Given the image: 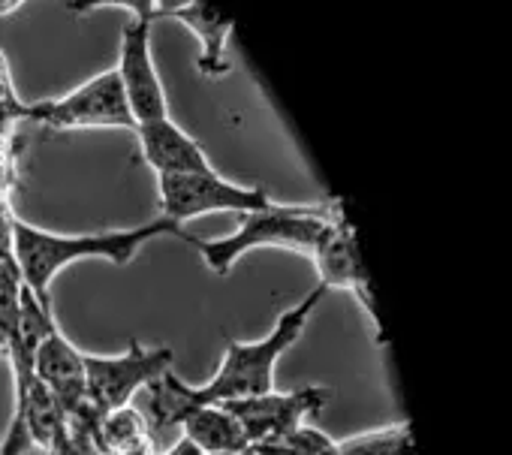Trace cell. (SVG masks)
Listing matches in <instances>:
<instances>
[{"mask_svg":"<svg viewBox=\"0 0 512 455\" xmlns=\"http://www.w3.org/2000/svg\"><path fill=\"white\" fill-rule=\"evenodd\" d=\"M329 290L323 284H317L302 302H296L293 308H287L272 332L266 338L256 341H226L223 359L214 371V377L208 383L199 386H187L181 377H175L172 371H166L157 383H151L148 392V413L154 425H181V419L187 416V410L202 407V404H229V401H244V398H256L275 389V368L281 362V356L302 338L311 314L317 311V305L323 302Z\"/></svg>","mask_w":512,"mask_h":455,"instance_id":"6da1fadb","label":"cell"},{"mask_svg":"<svg viewBox=\"0 0 512 455\" xmlns=\"http://www.w3.org/2000/svg\"><path fill=\"white\" fill-rule=\"evenodd\" d=\"M160 236H178L193 245V239L181 230L178 223L166 217H154L142 226L115 233H97V236H61L31 226L25 220H13V260L19 269L22 284L43 302L52 305L49 290L52 281L73 263L82 260H109L115 266H127L139 257V251L160 239Z\"/></svg>","mask_w":512,"mask_h":455,"instance_id":"7a4b0ae2","label":"cell"},{"mask_svg":"<svg viewBox=\"0 0 512 455\" xmlns=\"http://www.w3.org/2000/svg\"><path fill=\"white\" fill-rule=\"evenodd\" d=\"M332 223V214H320L314 208H296V205H272L266 211L238 214L235 233L223 239H193V248L199 251L202 263L214 275H226L238 257L256 248H287L299 254H314L323 242Z\"/></svg>","mask_w":512,"mask_h":455,"instance_id":"3957f363","label":"cell"},{"mask_svg":"<svg viewBox=\"0 0 512 455\" xmlns=\"http://www.w3.org/2000/svg\"><path fill=\"white\" fill-rule=\"evenodd\" d=\"M160 193V217L172 223H184L202 214H253L266 211L278 202L260 187H244L235 181H226L223 175L211 172H187V175H160L157 178Z\"/></svg>","mask_w":512,"mask_h":455,"instance_id":"277c9868","label":"cell"},{"mask_svg":"<svg viewBox=\"0 0 512 455\" xmlns=\"http://www.w3.org/2000/svg\"><path fill=\"white\" fill-rule=\"evenodd\" d=\"M22 118L40 121L52 130H85V127H133L136 121L127 106L124 85L115 67L97 73L64 97L22 106Z\"/></svg>","mask_w":512,"mask_h":455,"instance_id":"5b68a950","label":"cell"},{"mask_svg":"<svg viewBox=\"0 0 512 455\" xmlns=\"http://www.w3.org/2000/svg\"><path fill=\"white\" fill-rule=\"evenodd\" d=\"M130 7V19L121 31V49L115 73L124 85L127 106L136 124H148L157 118H166V91L160 82V73L151 58V25L157 4L142 0V4H124Z\"/></svg>","mask_w":512,"mask_h":455,"instance_id":"8992f818","label":"cell"},{"mask_svg":"<svg viewBox=\"0 0 512 455\" xmlns=\"http://www.w3.org/2000/svg\"><path fill=\"white\" fill-rule=\"evenodd\" d=\"M172 347H142L139 341H130V347L121 356H97L85 353V383H88V401L100 413H112L118 407L133 404L139 392H145L151 383H157L172 368Z\"/></svg>","mask_w":512,"mask_h":455,"instance_id":"52a82bcc","label":"cell"},{"mask_svg":"<svg viewBox=\"0 0 512 455\" xmlns=\"http://www.w3.org/2000/svg\"><path fill=\"white\" fill-rule=\"evenodd\" d=\"M332 398V389L326 386H302V389H290V392H266L256 398H244V401H229L223 404L244 428L250 446H260L269 440H278L290 431H296L299 425H305V419L317 416Z\"/></svg>","mask_w":512,"mask_h":455,"instance_id":"ba28073f","label":"cell"},{"mask_svg":"<svg viewBox=\"0 0 512 455\" xmlns=\"http://www.w3.org/2000/svg\"><path fill=\"white\" fill-rule=\"evenodd\" d=\"M311 260L317 263L320 272V284L326 290H350L356 293V299L365 305L368 317L374 320V302H371V287H368V272L359 254V242L353 226L344 220V214L332 217L329 230L323 236V242L317 245V251L311 254Z\"/></svg>","mask_w":512,"mask_h":455,"instance_id":"9c48e42d","label":"cell"},{"mask_svg":"<svg viewBox=\"0 0 512 455\" xmlns=\"http://www.w3.org/2000/svg\"><path fill=\"white\" fill-rule=\"evenodd\" d=\"M157 19H175L199 40V58H196L199 76L220 79L232 70L229 52H226L229 37H232V19L223 16L217 7L202 4V0H190V4H157L154 22Z\"/></svg>","mask_w":512,"mask_h":455,"instance_id":"30bf717a","label":"cell"},{"mask_svg":"<svg viewBox=\"0 0 512 455\" xmlns=\"http://www.w3.org/2000/svg\"><path fill=\"white\" fill-rule=\"evenodd\" d=\"M136 136H139V151L142 160L160 175H187V172H211V163L202 151V145L181 130L169 115L148 121V124H136Z\"/></svg>","mask_w":512,"mask_h":455,"instance_id":"8fae6325","label":"cell"},{"mask_svg":"<svg viewBox=\"0 0 512 455\" xmlns=\"http://www.w3.org/2000/svg\"><path fill=\"white\" fill-rule=\"evenodd\" d=\"M34 374L40 383L52 389V395L61 401L64 413H73L79 404L88 401V383H85V353L55 326L34 356Z\"/></svg>","mask_w":512,"mask_h":455,"instance_id":"7c38bea8","label":"cell"},{"mask_svg":"<svg viewBox=\"0 0 512 455\" xmlns=\"http://www.w3.org/2000/svg\"><path fill=\"white\" fill-rule=\"evenodd\" d=\"M184 437L202 452H232L241 455L244 449H250V440L241 428V422L223 407V404H202L187 410V416L181 419Z\"/></svg>","mask_w":512,"mask_h":455,"instance_id":"4fadbf2b","label":"cell"},{"mask_svg":"<svg viewBox=\"0 0 512 455\" xmlns=\"http://www.w3.org/2000/svg\"><path fill=\"white\" fill-rule=\"evenodd\" d=\"M332 455H419L410 422L383 425L332 443Z\"/></svg>","mask_w":512,"mask_h":455,"instance_id":"5bb4252c","label":"cell"},{"mask_svg":"<svg viewBox=\"0 0 512 455\" xmlns=\"http://www.w3.org/2000/svg\"><path fill=\"white\" fill-rule=\"evenodd\" d=\"M142 434H148V419L133 404L118 407L112 413H103V419H100V449H103V455L118 452L121 446H127L130 440H136Z\"/></svg>","mask_w":512,"mask_h":455,"instance_id":"9a60e30c","label":"cell"},{"mask_svg":"<svg viewBox=\"0 0 512 455\" xmlns=\"http://www.w3.org/2000/svg\"><path fill=\"white\" fill-rule=\"evenodd\" d=\"M112 455H157V452H154V437H151V434H142V437L130 440L127 446H121V449L112 452Z\"/></svg>","mask_w":512,"mask_h":455,"instance_id":"2e32d148","label":"cell"},{"mask_svg":"<svg viewBox=\"0 0 512 455\" xmlns=\"http://www.w3.org/2000/svg\"><path fill=\"white\" fill-rule=\"evenodd\" d=\"M163 455H202V452H199V449H196V446H193V443H190L184 434H181V437H178V440H175V443H172L166 452H163Z\"/></svg>","mask_w":512,"mask_h":455,"instance_id":"e0dca14e","label":"cell"},{"mask_svg":"<svg viewBox=\"0 0 512 455\" xmlns=\"http://www.w3.org/2000/svg\"><path fill=\"white\" fill-rule=\"evenodd\" d=\"M16 10H22V4H13V0H10V4H0V16H10Z\"/></svg>","mask_w":512,"mask_h":455,"instance_id":"ac0fdd59","label":"cell"},{"mask_svg":"<svg viewBox=\"0 0 512 455\" xmlns=\"http://www.w3.org/2000/svg\"><path fill=\"white\" fill-rule=\"evenodd\" d=\"M208 455H232V452H208Z\"/></svg>","mask_w":512,"mask_h":455,"instance_id":"d6986e66","label":"cell"}]
</instances>
